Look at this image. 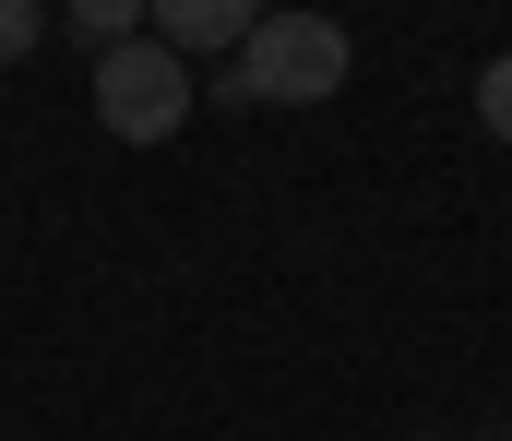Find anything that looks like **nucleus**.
Wrapping results in <instances>:
<instances>
[{
    "instance_id": "nucleus-2",
    "label": "nucleus",
    "mask_w": 512,
    "mask_h": 441,
    "mask_svg": "<svg viewBox=\"0 0 512 441\" xmlns=\"http://www.w3.org/2000/svg\"><path fill=\"white\" fill-rule=\"evenodd\" d=\"M84 96H96V132H108V144H167V132L191 120V96H203V84H191V60H167V48H155V24H143L131 48L96 60V84H84Z\"/></svg>"
},
{
    "instance_id": "nucleus-5",
    "label": "nucleus",
    "mask_w": 512,
    "mask_h": 441,
    "mask_svg": "<svg viewBox=\"0 0 512 441\" xmlns=\"http://www.w3.org/2000/svg\"><path fill=\"white\" fill-rule=\"evenodd\" d=\"M477 120H489V132H501V144H512V48H501V60H489V72H477Z\"/></svg>"
},
{
    "instance_id": "nucleus-1",
    "label": "nucleus",
    "mask_w": 512,
    "mask_h": 441,
    "mask_svg": "<svg viewBox=\"0 0 512 441\" xmlns=\"http://www.w3.org/2000/svg\"><path fill=\"white\" fill-rule=\"evenodd\" d=\"M346 60H358V36H346L334 12H262L215 96H227V108H322V96L346 84Z\"/></svg>"
},
{
    "instance_id": "nucleus-3",
    "label": "nucleus",
    "mask_w": 512,
    "mask_h": 441,
    "mask_svg": "<svg viewBox=\"0 0 512 441\" xmlns=\"http://www.w3.org/2000/svg\"><path fill=\"white\" fill-rule=\"evenodd\" d=\"M143 24H155V48H167V60H191V48H227V60H239L262 12H251V0H155Z\"/></svg>"
},
{
    "instance_id": "nucleus-4",
    "label": "nucleus",
    "mask_w": 512,
    "mask_h": 441,
    "mask_svg": "<svg viewBox=\"0 0 512 441\" xmlns=\"http://www.w3.org/2000/svg\"><path fill=\"white\" fill-rule=\"evenodd\" d=\"M72 36L108 60V48H131V36H143V0H84V12H72Z\"/></svg>"
},
{
    "instance_id": "nucleus-6",
    "label": "nucleus",
    "mask_w": 512,
    "mask_h": 441,
    "mask_svg": "<svg viewBox=\"0 0 512 441\" xmlns=\"http://www.w3.org/2000/svg\"><path fill=\"white\" fill-rule=\"evenodd\" d=\"M36 36H48V12H36V0H0V60H24Z\"/></svg>"
}]
</instances>
